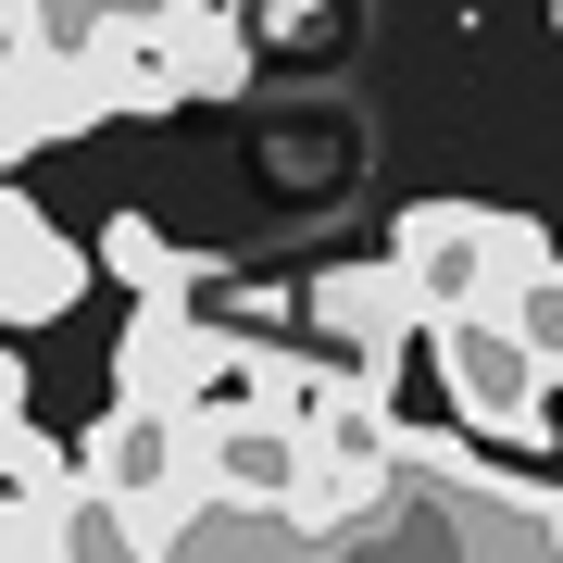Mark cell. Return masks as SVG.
Masks as SVG:
<instances>
[{
	"mask_svg": "<svg viewBox=\"0 0 563 563\" xmlns=\"http://www.w3.org/2000/svg\"><path fill=\"white\" fill-rule=\"evenodd\" d=\"M76 288H88V251L63 225H38V201H13L0 213V325H51Z\"/></svg>",
	"mask_w": 563,
	"mask_h": 563,
	"instance_id": "cell-6",
	"label": "cell"
},
{
	"mask_svg": "<svg viewBox=\"0 0 563 563\" xmlns=\"http://www.w3.org/2000/svg\"><path fill=\"white\" fill-rule=\"evenodd\" d=\"M301 463H313V426H288L276 401L201 426V488H213V514H263L276 539H288V501H301Z\"/></svg>",
	"mask_w": 563,
	"mask_h": 563,
	"instance_id": "cell-4",
	"label": "cell"
},
{
	"mask_svg": "<svg viewBox=\"0 0 563 563\" xmlns=\"http://www.w3.org/2000/svg\"><path fill=\"white\" fill-rule=\"evenodd\" d=\"M101 263H113L125 301H201V288H213V251L163 239L151 213H113V225H101Z\"/></svg>",
	"mask_w": 563,
	"mask_h": 563,
	"instance_id": "cell-7",
	"label": "cell"
},
{
	"mask_svg": "<svg viewBox=\"0 0 563 563\" xmlns=\"http://www.w3.org/2000/svg\"><path fill=\"white\" fill-rule=\"evenodd\" d=\"M313 339H339L351 363H376V376H401V351H426V288L401 276V251L376 263H325V276L301 288Z\"/></svg>",
	"mask_w": 563,
	"mask_h": 563,
	"instance_id": "cell-3",
	"label": "cell"
},
{
	"mask_svg": "<svg viewBox=\"0 0 563 563\" xmlns=\"http://www.w3.org/2000/svg\"><path fill=\"white\" fill-rule=\"evenodd\" d=\"M388 251H401V276L426 288V325L514 301V288L551 263V239H539L526 213H476V201H413L401 225H388Z\"/></svg>",
	"mask_w": 563,
	"mask_h": 563,
	"instance_id": "cell-1",
	"label": "cell"
},
{
	"mask_svg": "<svg viewBox=\"0 0 563 563\" xmlns=\"http://www.w3.org/2000/svg\"><path fill=\"white\" fill-rule=\"evenodd\" d=\"M101 113H113V101H101V76H88L76 38H25V51H0V151H13V163L88 139Z\"/></svg>",
	"mask_w": 563,
	"mask_h": 563,
	"instance_id": "cell-5",
	"label": "cell"
},
{
	"mask_svg": "<svg viewBox=\"0 0 563 563\" xmlns=\"http://www.w3.org/2000/svg\"><path fill=\"white\" fill-rule=\"evenodd\" d=\"M426 363H439L451 413H463V426H488V439H539V426L563 413L551 351L526 339V313H514V301H488V313H439V325H426Z\"/></svg>",
	"mask_w": 563,
	"mask_h": 563,
	"instance_id": "cell-2",
	"label": "cell"
},
{
	"mask_svg": "<svg viewBox=\"0 0 563 563\" xmlns=\"http://www.w3.org/2000/svg\"><path fill=\"white\" fill-rule=\"evenodd\" d=\"M551 38H563V0H551Z\"/></svg>",
	"mask_w": 563,
	"mask_h": 563,
	"instance_id": "cell-9",
	"label": "cell"
},
{
	"mask_svg": "<svg viewBox=\"0 0 563 563\" xmlns=\"http://www.w3.org/2000/svg\"><path fill=\"white\" fill-rule=\"evenodd\" d=\"M514 313H526V339H539V351H551V388H563V251H551V263H539V276H526V288H514Z\"/></svg>",
	"mask_w": 563,
	"mask_h": 563,
	"instance_id": "cell-8",
	"label": "cell"
}]
</instances>
